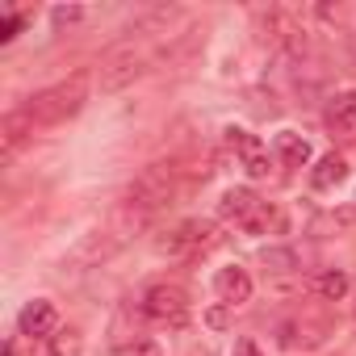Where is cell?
<instances>
[{
  "instance_id": "1",
  "label": "cell",
  "mask_w": 356,
  "mask_h": 356,
  "mask_svg": "<svg viewBox=\"0 0 356 356\" xmlns=\"http://www.w3.org/2000/svg\"><path fill=\"white\" fill-rule=\"evenodd\" d=\"M80 105H84V76H76L72 84H55V88H47V92H38V97L26 105V118H30L34 126H55V122L72 118Z\"/></svg>"
},
{
  "instance_id": "2",
  "label": "cell",
  "mask_w": 356,
  "mask_h": 356,
  "mask_svg": "<svg viewBox=\"0 0 356 356\" xmlns=\"http://www.w3.org/2000/svg\"><path fill=\"white\" fill-rule=\"evenodd\" d=\"M218 214L235 227H243L248 235H264L273 222H277V210L268 202H260L252 189H227L222 202H218Z\"/></svg>"
},
{
  "instance_id": "3",
  "label": "cell",
  "mask_w": 356,
  "mask_h": 356,
  "mask_svg": "<svg viewBox=\"0 0 356 356\" xmlns=\"http://www.w3.org/2000/svg\"><path fill=\"white\" fill-rule=\"evenodd\" d=\"M143 310H147V318H155L163 327H185L189 323V293L181 285H168V281L151 285L143 298Z\"/></svg>"
},
{
  "instance_id": "4",
  "label": "cell",
  "mask_w": 356,
  "mask_h": 356,
  "mask_svg": "<svg viewBox=\"0 0 356 356\" xmlns=\"http://www.w3.org/2000/svg\"><path fill=\"white\" fill-rule=\"evenodd\" d=\"M206 235H214V231H210V222H197V218L176 222L172 231H163V235L155 239V252H159V256H189V252L210 248V239H206Z\"/></svg>"
},
{
  "instance_id": "5",
  "label": "cell",
  "mask_w": 356,
  "mask_h": 356,
  "mask_svg": "<svg viewBox=\"0 0 356 356\" xmlns=\"http://www.w3.org/2000/svg\"><path fill=\"white\" fill-rule=\"evenodd\" d=\"M227 147L243 159L248 176H256V181H264V176L273 172V155H268V147H264L256 134H248V130H239V126H227Z\"/></svg>"
},
{
  "instance_id": "6",
  "label": "cell",
  "mask_w": 356,
  "mask_h": 356,
  "mask_svg": "<svg viewBox=\"0 0 356 356\" xmlns=\"http://www.w3.org/2000/svg\"><path fill=\"white\" fill-rule=\"evenodd\" d=\"M17 327H22V335H30V339L55 335V331H59V310H55V302H47V298L26 302L22 314H17Z\"/></svg>"
},
{
  "instance_id": "7",
  "label": "cell",
  "mask_w": 356,
  "mask_h": 356,
  "mask_svg": "<svg viewBox=\"0 0 356 356\" xmlns=\"http://www.w3.org/2000/svg\"><path fill=\"white\" fill-rule=\"evenodd\" d=\"M214 293H218L222 306H243V302L252 298V277H248V268H239V264L218 268V273H214Z\"/></svg>"
},
{
  "instance_id": "8",
  "label": "cell",
  "mask_w": 356,
  "mask_h": 356,
  "mask_svg": "<svg viewBox=\"0 0 356 356\" xmlns=\"http://www.w3.org/2000/svg\"><path fill=\"white\" fill-rule=\"evenodd\" d=\"M343 181H348V159H343V155H335V151H331V155H323V159L314 163V172H310V185H314V189H323V193H327V189H335V185H343Z\"/></svg>"
},
{
  "instance_id": "9",
  "label": "cell",
  "mask_w": 356,
  "mask_h": 356,
  "mask_svg": "<svg viewBox=\"0 0 356 356\" xmlns=\"http://www.w3.org/2000/svg\"><path fill=\"white\" fill-rule=\"evenodd\" d=\"M327 126H331V130H356V88L331 97V105H327Z\"/></svg>"
},
{
  "instance_id": "10",
  "label": "cell",
  "mask_w": 356,
  "mask_h": 356,
  "mask_svg": "<svg viewBox=\"0 0 356 356\" xmlns=\"http://www.w3.org/2000/svg\"><path fill=\"white\" fill-rule=\"evenodd\" d=\"M277 155H281L285 168H306L310 163V143L302 134H293V130H281L277 134Z\"/></svg>"
},
{
  "instance_id": "11",
  "label": "cell",
  "mask_w": 356,
  "mask_h": 356,
  "mask_svg": "<svg viewBox=\"0 0 356 356\" xmlns=\"http://www.w3.org/2000/svg\"><path fill=\"white\" fill-rule=\"evenodd\" d=\"M138 72H143V63H138V59H113L109 67H101V88H109V92H113V88L130 84Z\"/></svg>"
},
{
  "instance_id": "12",
  "label": "cell",
  "mask_w": 356,
  "mask_h": 356,
  "mask_svg": "<svg viewBox=\"0 0 356 356\" xmlns=\"http://www.w3.org/2000/svg\"><path fill=\"white\" fill-rule=\"evenodd\" d=\"M84 352V339H80V331H55L51 335V343H47V356H80Z\"/></svg>"
},
{
  "instance_id": "13",
  "label": "cell",
  "mask_w": 356,
  "mask_h": 356,
  "mask_svg": "<svg viewBox=\"0 0 356 356\" xmlns=\"http://www.w3.org/2000/svg\"><path fill=\"white\" fill-rule=\"evenodd\" d=\"M318 293H323L327 302H339V298L348 293V277H343V273H335V268H331V273H323V277H318Z\"/></svg>"
},
{
  "instance_id": "14",
  "label": "cell",
  "mask_w": 356,
  "mask_h": 356,
  "mask_svg": "<svg viewBox=\"0 0 356 356\" xmlns=\"http://www.w3.org/2000/svg\"><path fill=\"white\" fill-rule=\"evenodd\" d=\"M118 356H163V352H159L155 339H130V343L118 348Z\"/></svg>"
},
{
  "instance_id": "15",
  "label": "cell",
  "mask_w": 356,
  "mask_h": 356,
  "mask_svg": "<svg viewBox=\"0 0 356 356\" xmlns=\"http://www.w3.org/2000/svg\"><path fill=\"white\" fill-rule=\"evenodd\" d=\"M26 26V17L22 13H5V22H0V42H9V38H17V30Z\"/></svg>"
},
{
  "instance_id": "16",
  "label": "cell",
  "mask_w": 356,
  "mask_h": 356,
  "mask_svg": "<svg viewBox=\"0 0 356 356\" xmlns=\"http://www.w3.org/2000/svg\"><path fill=\"white\" fill-rule=\"evenodd\" d=\"M264 264H277L273 273H289L298 260H293V252H264Z\"/></svg>"
},
{
  "instance_id": "17",
  "label": "cell",
  "mask_w": 356,
  "mask_h": 356,
  "mask_svg": "<svg viewBox=\"0 0 356 356\" xmlns=\"http://www.w3.org/2000/svg\"><path fill=\"white\" fill-rule=\"evenodd\" d=\"M231 356H264V352H260V343H256V339H235Z\"/></svg>"
},
{
  "instance_id": "18",
  "label": "cell",
  "mask_w": 356,
  "mask_h": 356,
  "mask_svg": "<svg viewBox=\"0 0 356 356\" xmlns=\"http://www.w3.org/2000/svg\"><path fill=\"white\" fill-rule=\"evenodd\" d=\"M80 17H84V9H55V26H72Z\"/></svg>"
},
{
  "instance_id": "19",
  "label": "cell",
  "mask_w": 356,
  "mask_h": 356,
  "mask_svg": "<svg viewBox=\"0 0 356 356\" xmlns=\"http://www.w3.org/2000/svg\"><path fill=\"white\" fill-rule=\"evenodd\" d=\"M5 356H17V343H13V339L5 343Z\"/></svg>"
}]
</instances>
